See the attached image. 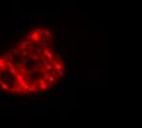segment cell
I'll return each mask as SVG.
<instances>
[{"label":"cell","instance_id":"2e32d148","mask_svg":"<svg viewBox=\"0 0 142 128\" xmlns=\"http://www.w3.org/2000/svg\"><path fill=\"white\" fill-rule=\"evenodd\" d=\"M31 58H32V61L37 62V63H39V62H40V56H39V54H37V53H33V54H31Z\"/></svg>","mask_w":142,"mask_h":128},{"label":"cell","instance_id":"484cf974","mask_svg":"<svg viewBox=\"0 0 142 128\" xmlns=\"http://www.w3.org/2000/svg\"><path fill=\"white\" fill-rule=\"evenodd\" d=\"M5 65V58L4 57H0V68Z\"/></svg>","mask_w":142,"mask_h":128},{"label":"cell","instance_id":"5bb4252c","mask_svg":"<svg viewBox=\"0 0 142 128\" xmlns=\"http://www.w3.org/2000/svg\"><path fill=\"white\" fill-rule=\"evenodd\" d=\"M18 73H20V70H18V69H17V68L15 67V65H14L12 68H10V74L12 75V76H16V75L18 74Z\"/></svg>","mask_w":142,"mask_h":128},{"label":"cell","instance_id":"d4e9b609","mask_svg":"<svg viewBox=\"0 0 142 128\" xmlns=\"http://www.w3.org/2000/svg\"><path fill=\"white\" fill-rule=\"evenodd\" d=\"M18 70H20V73H21V74H23V75H25V74H27V73H28V70H27V69H26V68H23V67H22V68H20Z\"/></svg>","mask_w":142,"mask_h":128},{"label":"cell","instance_id":"8fae6325","mask_svg":"<svg viewBox=\"0 0 142 128\" xmlns=\"http://www.w3.org/2000/svg\"><path fill=\"white\" fill-rule=\"evenodd\" d=\"M32 74H39L40 72H43L42 69H40V67H38L37 64H32Z\"/></svg>","mask_w":142,"mask_h":128},{"label":"cell","instance_id":"5b68a950","mask_svg":"<svg viewBox=\"0 0 142 128\" xmlns=\"http://www.w3.org/2000/svg\"><path fill=\"white\" fill-rule=\"evenodd\" d=\"M36 31H38V33L42 36V37H47V35H48V30L47 28L42 27V26H39V27H36Z\"/></svg>","mask_w":142,"mask_h":128},{"label":"cell","instance_id":"4fadbf2b","mask_svg":"<svg viewBox=\"0 0 142 128\" xmlns=\"http://www.w3.org/2000/svg\"><path fill=\"white\" fill-rule=\"evenodd\" d=\"M16 84H18L22 89H25V90H28V86H29V83H28V81H26V80H22V81L16 83Z\"/></svg>","mask_w":142,"mask_h":128},{"label":"cell","instance_id":"3957f363","mask_svg":"<svg viewBox=\"0 0 142 128\" xmlns=\"http://www.w3.org/2000/svg\"><path fill=\"white\" fill-rule=\"evenodd\" d=\"M32 45V41H27V39H25V41H22V42H20V45H18V48L21 50L23 49H27L28 46Z\"/></svg>","mask_w":142,"mask_h":128},{"label":"cell","instance_id":"44dd1931","mask_svg":"<svg viewBox=\"0 0 142 128\" xmlns=\"http://www.w3.org/2000/svg\"><path fill=\"white\" fill-rule=\"evenodd\" d=\"M31 59H32L31 57H23V58L21 59V62L23 63V64H26V65H27V63H29V62H31Z\"/></svg>","mask_w":142,"mask_h":128},{"label":"cell","instance_id":"4316f807","mask_svg":"<svg viewBox=\"0 0 142 128\" xmlns=\"http://www.w3.org/2000/svg\"><path fill=\"white\" fill-rule=\"evenodd\" d=\"M15 33L16 35H23L25 32H23V30H21V28H16V30H15Z\"/></svg>","mask_w":142,"mask_h":128},{"label":"cell","instance_id":"f546056e","mask_svg":"<svg viewBox=\"0 0 142 128\" xmlns=\"http://www.w3.org/2000/svg\"><path fill=\"white\" fill-rule=\"evenodd\" d=\"M1 102H5V104H9L10 102V97H5V99H0Z\"/></svg>","mask_w":142,"mask_h":128},{"label":"cell","instance_id":"ba28073f","mask_svg":"<svg viewBox=\"0 0 142 128\" xmlns=\"http://www.w3.org/2000/svg\"><path fill=\"white\" fill-rule=\"evenodd\" d=\"M37 90H38V85H36V84H33V83H29V86H28V92L34 94V92H37Z\"/></svg>","mask_w":142,"mask_h":128},{"label":"cell","instance_id":"277c9868","mask_svg":"<svg viewBox=\"0 0 142 128\" xmlns=\"http://www.w3.org/2000/svg\"><path fill=\"white\" fill-rule=\"evenodd\" d=\"M39 43H40V46H42L43 48H49L50 39H47V37H42V38H40V41H39Z\"/></svg>","mask_w":142,"mask_h":128},{"label":"cell","instance_id":"cb8c5ba5","mask_svg":"<svg viewBox=\"0 0 142 128\" xmlns=\"http://www.w3.org/2000/svg\"><path fill=\"white\" fill-rule=\"evenodd\" d=\"M37 108H39V110H48L49 108V105H37Z\"/></svg>","mask_w":142,"mask_h":128},{"label":"cell","instance_id":"f1b7e54d","mask_svg":"<svg viewBox=\"0 0 142 128\" xmlns=\"http://www.w3.org/2000/svg\"><path fill=\"white\" fill-rule=\"evenodd\" d=\"M47 37H48V39H50V41H52V39H54V35L52 33V32H48V35H47Z\"/></svg>","mask_w":142,"mask_h":128},{"label":"cell","instance_id":"4dcf8cb0","mask_svg":"<svg viewBox=\"0 0 142 128\" xmlns=\"http://www.w3.org/2000/svg\"><path fill=\"white\" fill-rule=\"evenodd\" d=\"M56 53H60V54H64L65 52H64V49H61V48H58V49H56Z\"/></svg>","mask_w":142,"mask_h":128},{"label":"cell","instance_id":"d6986e66","mask_svg":"<svg viewBox=\"0 0 142 128\" xmlns=\"http://www.w3.org/2000/svg\"><path fill=\"white\" fill-rule=\"evenodd\" d=\"M10 108H12V110H23V108H26V107L20 106V105H10Z\"/></svg>","mask_w":142,"mask_h":128},{"label":"cell","instance_id":"603a6c76","mask_svg":"<svg viewBox=\"0 0 142 128\" xmlns=\"http://www.w3.org/2000/svg\"><path fill=\"white\" fill-rule=\"evenodd\" d=\"M36 46V45H34ZM43 49L44 48H39V46H36V53L39 54V56H43Z\"/></svg>","mask_w":142,"mask_h":128},{"label":"cell","instance_id":"6da1fadb","mask_svg":"<svg viewBox=\"0 0 142 128\" xmlns=\"http://www.w3.org/2000/svg\"><path fill=\"white\" fill-rule=\"evenodd\" d=\"M49 84H48V81L47 80H44L43 78L42 79H39V81H38V89L39 90H42V91H45L47 89H49Z\"/></svg>","mask_w":142,"mask_h":128},{"label":"cell","instance_id":"e0dca14e","mask_svg":"<svg viewBox=\"0 0 142 128\" xmlns=\"http://www.w3.org/2000/svg\"><path fill=\"white\" fill-rule=\"evenodd\" d=\"M22 80H25V79H23V74L18 73L16 76H15V84H16V83H20V81H22Z\"/></svg>","mask_w":142,"mask_h":128},{"label":"cell","instance_id":"9a60e30c","mask_svg":"<svg viewBox=\"0 0 142 128\" xmlns=\"http://www.w3.org/2000/svg\"><path fill=\"white\" fill-rule=\"evenodd\" d=\"M28 99H29V101H32V102H33V101L39 100L40 97H39V95H38V94H37V95H36V94H31L29 96H28Z\"/></svg>","mask_w":142,"mask_h":128},{"label":"cell","instance_id":"ffe728a7","mask_svg":"<svg viewBox=\"0 0 142 128\" xmlns=\"http://www.w3.org/2000/svg\"><path fill=\"white\" fill-rule=\"evenodd\" d=\"M28 50H29V53H36V46H34V43H32L31 46H28V48H27Z\"/></svg>","mask_w":142,"mask_h":128},{"label":"cell","instance_id":"7a4b0ae2","mask_svg":"<svg viewBox=\"0 0 142 128\" xmlns=\"http://www.w3.org/2000/svg\"><path fill=\"white\" fill-rule=\"evenodd\" d=\"M43 56L45 57V58H48L49 61H54V59H55L54 53H53L49 48H44V49H43Z\"/></svg>","mask_w":142,"mask_h":128},{"label":"cell","instance_id":"30bf717a","mask_svg":"<svg viewBox=\"0 0 142 128\" xmlns=\"http://www.w3.org/2000/svg\"><path fill=\"white\" fill-rule=\"evenodd\" d=\"M22 88L18 85V84H14L11 85V92H21Z\"/></svg>","mask_w":142,"mask_h":128},{"label":"cell","instance_id":"7c38bea8","mask_svg":"<svg viewBox=\"0 0 142 128\" xmlns=\"http://www.w3.org/2000/svg\"><path fill=\"white\" fill-rule=\"evenodd\" d=\"M43 67H44V70H47V72H49V73H53L55 70V69H54V65H53V64H50V62L48 63V64L43 65Z\"/></svg>","mask_w":142,"mask_h":128},{"label":"cell","instance_id":"8992f818","mask_svg":"<svg viewBox=\"0 0 142 128\" xmlns=\"http://www.w3.org/2000/svg\"><path fill=\"white\" fill-rule=\"evenodd\" d=\"M40 38H42V36L38 33V31H34V32L31 35V41H32V42H39Z\"/></svg>","mask_w":142,"mask_h":128},{"label":"cell","instance_id":"7402d4cb","mask_svg":"<svg viewBox=\"0 0 142 128\" xmlns=\"http://www.w3.org/2000/svg\"><path fill=\"white\" fill-rule=\"evenodd\" d=\"M31 54H32V53H29V50H28V49H23L21 52L22 57H31Z\"/></svg>","mask_w":142,"mask_h":128},{"label":"cell","instance_id":"1f68e13d","mask_svg":"<svg viewBox=\"0 0 142 128\" xmlns=\"http://www.w3.org/2000/svg\"><path fill=\"white\" fill-rule=\"evenodd\" d=\"M23 36H25V38L27 39V41H29V39H31V35H29V33H27V35H23Z\"/></svg>","mask_w":142,"mask_h":128},{"label":"cell","instance_id":"ac0fdd59","mask_svg":"<svg viewBox=\"0 0 142 128\" xmlns=\"http://www.w3.org/2000/svg\"><path fill=\"white\" fill-rule=\"evenodd\" d=\"M20 50H21L20 48H17V47H14L11 52H12V54H14V56H20V54H21V52H20Z\"/></svg>","mask_w":142,"mask_h":128},{"label":"cell","instance_id":"52a82bcc","mask_svg":"<svg viewBox=\"0 0 142 128\" xmlns=\"http://www.w3.org/2000/svg\"><path fill=\"white\" fill-rule=\"evenodd\" d=\"M0 88L4 90V91H6V92H10V91H11L10 84H7L5 80H3V81H1V84H0Z\"/></svg>","mask_w":142,"mask_h":128},{"label":"cell","instance_id":"9c48e42d","mask_svg":"<svg viewBox=\"0 0 142 128\" xmlns=\"http://www.w3.org/2000/svg\"><path fill=\"white\" fill-rule=\"evenodd\" d=\"M4 58L7 59V61H14V54H12V52L5 50V52H4Z\"/></svg>","mask_w":142,"mask_h":128},{"label":"cell","instance_id":"83f0119b","mask_svg":"<svg viewBox=\"0 0 142 128\" xmlns=\"http://www.w3.org/2000/svg\"><path fill=\"white\" fill-rule=\"evenodd\" d=\"M22 64H23L22 62H16V63H15V67H16L17 69H20V68H22Z\"/></svg>","mask_w":142,"mask_h":128}]
</instances>
